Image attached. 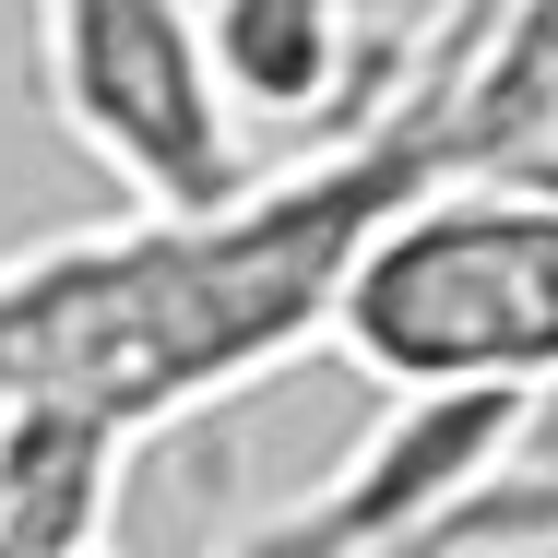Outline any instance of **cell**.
<instances>
[{
  "mask_svg": "<svg viewBox=\"0 0 558 558\" xmlns=\"http://www.w3.org/2000/svg\"><path fill=\"white\" fill-rule=\"evenodd\" d=\"M428 179H451L440 119L392 96L356 131H322V155L298 167H250L226 203H119L108 226L12 250L0 404H72L119 440H155L274 380L298 344L333 333L356 250Z\"/></svg>",
  "mask_w": 558,
  "mask_h": 558,
  "instance_id": "6da1fadb",
  "label": "cell"
},
{
  "mask_svg": "<svg viewBox=\"0 0 558 558\" xmlns=\"http://www.w3.org/2000/svg\"><path fill=\"white\" fill-rule=\"evenodd\" d=\"M333 344L380 380H499L558 392V191L547 179H428L344 274Z\"/></svg>",
  "mask_w": 558,
  "mask_h": 558,
  "instance_id": "7a4b0ae2",
  "label": "cell"
},
{
  "mask_svg": "<svg viewBox=\"0 0 558 558\" xmlns=\"http://www.w3.org/2000/svg\"><path fill=\"white\" fill-rule=\"evenodd\" d=\"M24 24L60 131L119 179V203H226L250 179L203 0H24Z\"/></svg>",
  "mask_w": 558,
  "mask_h": 558,
  "instance_id": "3957f363",
  "label": "cell"
},
{
  "mask_svg": "<svg viewBox=\"0 0 558 558\" xmlns=\"http://www.w3.org/2000/svg\"><path fill=\"white\" fill-rule=\"evenodd\" d=\"M523 416H535V392H499V380H416V392H392V416L344 451L310 499L262 511L250 547H416V535L440 547L451 511L523 463Z\"/></svg>",
  "mask_w": 558,
  "mask_h": 558,
  "instance_id": "277c9868",
  "label": "cell"
},
{
  "mask_svg": "<svg viewBox=\"0 0 558 558\" xmlns=\"http://www.w3.org/2000/svg\"><path fill=\"white\" fill-rule=\"evenodd\" d=\"M238 119L356 131L404 96V36H368V0H203Z\"/></svg>",
  "mask_w": 558,
  "mask_h": 558,
  "instance_id": "5b68a950",
  "label": "cell"
},
{
  "mask_svg": "<svg viewBox=\"0 0 558 558\" xmlns=\"http://www.w3.org/2000/svg\"><path fill=\"white\" fill-rule=\"evenodd\" d=\"M119 428L72 404H0V558H72L119 523Z\"/></svg>",
  "mask_w": 558,
  "mask_h": 558,
  "instance_id": "8992f818",
  "label": "cell"
},
{
  "mask_svg": "<svg viewBox=\"0 0 558 558\" xmlns=\"http://www.w3.org/2000/svg\"><path fill=\"white\" fill-rule=\"evenodd\" d=\"M440 547H558V463H511L499 487H475Z\"/></svg>",
  "mask_w": 558,
  "mask_h": 558,
  "instance_id": "52a82bcc",
  "label": "cell"
}]
</instances>
